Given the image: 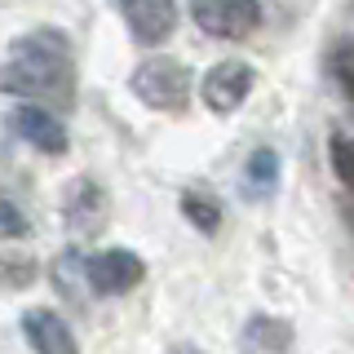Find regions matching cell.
<instances>
[{
  "label": "cell",
  "instance_id": "obj_13",
  "mask_svg": "<svg viewBox=\"0 0 354 354\" xmlns=\"http://www.w3.org/2000/svg\"><path fill=\"white\" fill-rule=\"evenodd\" d=\"M31 283H36V261L0 252V288H5V292H22V288H31Z\"/></svg>",
  "mask_w": 354,
  "mask_h": 354
},
{
  "label": "cell",
  "instance_id": "obj_7",
  "mask_svg": "<svg viewBox=\"0 0 354 354\" xmlns=\"http://www.w3.org/2000/svg\"><path fill=\"white\" fill-rule=\"evenodd\" d=\"M133 40L142 44H164L177 27V0H120Z\"/></svg>",
  "mask_w": 354,
  "mask_h": 354
},
{
  "label": "cell",
  "instance_id": "obj_8",
  "mask_svg": "<svg viewBox=\"0 0 354 354\" xmlns=\"http://www.w3.org/2000/svg\"><path fill=\"white\" fill-rule=\"evenodd\" d=\"M18 324H22L27 346H36L40 354H75V332H71V324H66L58 310L31 306V310H22Z\"/></svg>",
  "mask_w": 354,
  "mask_h": 354
},
{
  "label": "cell",
  "instance_id": "obj_14",
  "mask_svg": "<svg viewBox=\"0 0 354 354\" xmlns=\"http://www.w3.org/2000/svg\"><path fill=\"white\" fill-rule=\"evenodd\" d=\"M328 155H332V173L341 177V186H350V191H354V142L346 138V133H332Z\"/></svg>",
  "mask_w": 354,
  "mask_h": 354
},
{
  "label": "cell",
  "instance_id": "obj_10",
  "mask_svg": "<svg viewBox=\"0 0 354 354\" xmlns=\"http://www.w3.org/2000/svg\"><path fill=\"white\" fill-rule=\"evenodd\" d=\"M297 341V332L288 319H274V315H252L239 332V346L252 350V354H270V350H288Z\"/></svg>",
  "mask_w": 354,
  "mask_h": 354
},
{
  "label": "cell",
  "instance_id": "obj_5",
  "mask_svg": "<svg viewBox=\"0 0 354 354\" xmlns=\"http://www.w3.org/2000/svg\"><path fill=\"white\" fill-rule=\"evenodd\" d=\"M257 88V71H252L248 62L239 58H226V62H213L204 71V80H199V97H204L208 111H217V115H230V111L243 106V97Z\"/></svg>",
  "mask_w": 354,
  "mask_h": 354
},
{
  "label": "cell",
  "instance_id": "obj_6",
  "mask_svg": "<svg viewBox=\"0 0 354 354\" xmlns=\"http://www.w3.org/2000/svg\"><path fill=\"white\" fill-rule=\"evenodd\" d=\"M9 129H14L22 142H31L36 151H44V155H62L66 151V129L49 111V102H27V97H22V106H14V115H9Z\"/></svg>",
  "mask_w": 354,
  "mask_h": 354
},
{
  "label": "cell",
  "instance_id": "obj_4",
  "mask_svg": "<svg viewBox=\"0 0 354 354\" xmlns=\"http://www.w3.org/2000/svg\"><path fill=\"white\" fill-rule=\"evenodd\" d=\"M142 279H147V261L129 248H106V252H97V257L84 261V283H88V292H97V297H124Z\"/></svg>",
  "mask_w": 354,
  "mask_h": 354
},
{
  "label": "cell",
  "instance_id": "obj_2",
  "mask_svg": "<svg viewBox=\"0 0 354 354\" xmlns=\"http://www.w3.org/2000/svg\"><path fill=\"white\" fill-rule=\"evenodd\" d=\"M129 88L142 97V106H151V111H182L186 102H191L195 75H191V66H186V62L155 53V58L138 62Z\"/></svg>",
  "mask_w": 354,
  "mask_h": 354
},
{
  "label": "cell",
  "instance_id": "obj_3",
  "mask_svg": "<svg viewBox=\"0 0 354 354\" xmlns=\"http://www.w3.org/2000/svg\"><path fill=\"white\" fill-rule=\"evenodd\" d=\"M191 18L213 40H248L261 27V0H191Z\"/></svg>",
  "mask_w": 354,
  "mask_h": 354
},
{
  "label": "cell",
  "instance_id": "obj_12",
  "mask_svg": "<svg viewBox=\"0 0 354 354\" xmlns=\"http://www.w3.org/2000/svg\"><path fill=\"white\" fill-rule=\"evenodd\" d=\"M182 213H186V221H191L195 230H204V235H217L221 230V204L208 191H182Z\"/></svg>",
  "mask_w": 354,
  "mask_h": 354
},
{
  "label": "cell",
  "instance_id": "obj_16",
  "mask_svg": "<svg viewBox=\"0 0 354 354\" xmlns=\"http://www.w3.org/2000/svg\"><path fill=\"white\" fill-rule=\"evenodd\" d=\"M27 235V217H22V208L14 204V199L0 195V243L5 239H22Z\"/></svg>",
  "mask_w": 354,
  "mask_h": 354
},
{
  "label": "cell",
  "instance_id": "obj_15",
  "mask_svg": "<svg viewBox=\"0 0 354 354\" xmlns=\"http://www.w3.org/2000/svg\"><path fill=\"white\" fill-rule=\"evenodd\" d=\"M328 66H332V75H337L341 93H346V102L354 106V49H350V44H341V49H332Z\"/></svg>",
  "mask_w": 354,
  "mask_h": 354
},
{
  "label": "cell",
  "instance_id": "obj_9",
  "mask_svg": "<svg viewBox=\"0 0 354 354\" xmlns=\"http://www.w3.org/2000/svg\"><path fill=\"white\" fill-rule=\"evenodd\" d=\"M106 221V195L93 177H80V182L66 191V226L75 235H97Z\"/></svg>",
  "mask_w": 354,
  "mask_h": 354
},
{
  "label": "cell",
  "instance_id": "obj_11",
  "mask_svg": "<svg viewBox=\"0 0 354 354\" xmlns=\"http://www.w3.org/2000/svg\"><path fill=\"white\" fill-rule=\"evenodd\" d=\"M274 186H279V155L270 147H257L248 155V164H243L239 191H243V199H270Z\"/></svg>",
  "mask_w": 354,
  "mask_h": 354
},
{
  "label": "cell",
  "instance_id": "obj_1",
  "mask_svg": "<svg viewBox=\"0 0 354 354\" xmlns=\"http://www.w3.org/2000/svg\"><path fill=\"white\" fill-rule=\"evenodd\" d=\"M0 93L27 97V102L66 106L75 97V66L71 44L58 27H36L9 44V58L0 62Z\"/></svg>",
  "mask_w": 354,
  "mask_h": 354
}]
</instances>
